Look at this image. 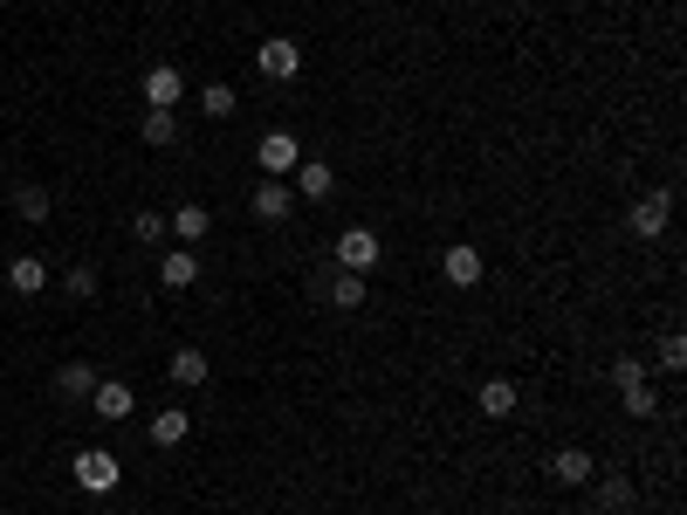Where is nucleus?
Masks as SVG:
<instances>
[{"label": "nucleus", "mask_w": 687, "mask_h": 515, "mask_svg": "<svg viewBox=\"0 0 687 515\" xmlns=\"http://www.w3.org/2000/svg\"><path fill=\"white\" fill-rule=\"evenodd\" d=\"M667 220H674V193H667V186L640 193V199H632V214H626V227H632L640 241H660V234H667Z\"/></svg>", "instance_id": "1"}, {"label": "nucleus", "mask_w": 687, "mask_h": 515, "mask_svg": "<svg viewBox=\"0 0 687 515\" xmlns=\"http://www.w3.org/2000/svg\"><path fill=\"white\" fill-rule=\"evenodd\" d=\"M76 488H83V495H117V454L111 447H83L76 454Z\"/></svg>", "instance_id": "2"}, {"label": "nucleus", "mask_w": 687, "mask_h": 515, "mask_svg": "<svg viewBox=\"0 0 687 515\" xmlns=\"http://www.w3.org/2000/svg\"><path fill=\"white\" fill-rule=\"evenodd\" d=\"M254 69H262L268 83H296V69H302V42H289V35H268L262 48H254Z\"/></svg>", "instance_id": "3"}, {"label": "nucleus", "mask_w": 687, "mask_h": 515, "mask_svg": "<svg viewBox=\"0 0 687 515\" xmlns=\"http://www.w3.org/2000/svg\"><path fill=\"white\" fill-rule=\"evenodd\" d=\"M378 254H386V248H378L371 227H344V234H337V268H351V275H371Z\"/></svg>", "instance_id": "4"}, {"label": "nucleus", "mask_w": 687, "mask_h": 515, "mask_svg": "<svg viewBox=\"0 0 687 515\" xmlns=\"http://www.w3.org/2000/svg\"><path fill=\"white\" fill-rule=\"evenodd\" d=\"M550 481H557V488H592V481H598L592 447H557V454H550Z\"/></svg>", "instance_id": "5"}, {"label": "nucleus", "mask_w": 687, "mask_h": 515, "mask_svg": "<svg viewBox=\"0 0 687 515\" xmlns=\"http://www.w3.org/2000/svg\"><path fill=\"white\" fill-rule=\"evenodd\" d=\"M254 159H262V172H268V179H283V172H296V165H302V145H296V131H262Z\"/></svg>", "instance_id": "6"}, {"label": "nucleus", "mask_w": 687, "mask_h": 515, "mask_svg": "<svg viewBox=\"0 0 687 515\" xmlns=\"http://www.w3.org/2000/svg\"><path fill=\"white\" fill-rule=\"evenodd\" d=\"M180 96H186V76L172 69V62H151L145 69V111H172Z\"/></svg>", "instance_id": "7"}, {"label": "nucleus", "mask_w": 687, "mask_h": 515, "mask_svg": "<svg viewBox=\"0 0 687 515\" xmlns=\"http://www.w3.org/2000/svg\"><path fill=\"white\" fill-rule=\"evenodd\" d=\"M440 275L454 282V289H474V282H481V248H474V241H454V248L440 254Z\"/></svg>", "instance_id": "8"}, {"label": "nucleus", "mask_w": 687, "mask_h": 515, "mask_svg": "<svg viewBox=\"0 0 687 515\" xmlns=\"http://www.w3.org/2000/svg\"><path fill=\"white\" fill-rule=\"evenodd\" d=\"M90 405H96V420H131V405H138V392L124 378H96V392H90Z\"/></svg>", "instance_id": "9"}, {"label": "nucleus", "mask_w": 687, "mask_h": 515, "mask_svg": "<svg viewBox=\"0 0 687 515\" xmlns=\"http://www.w3.org/2000/svg\"><path fill=\"white\" fill-rule=\"evenodd\" d=\"M145 433H151V447H180L186 433H193V412H186V405H159Z\"/></svg>", "instance_id": "10"}, {"label": "nucleus", "mask_w": 687, "mask_h": 515, "mask_svg": "<svg viewBox=\"0 0 687 515\" xmlns=\"http://www.w3.org/2000/svg\"><path fill=\"white\" fill-rule=\"evenodd\" d=\"M296 193L323 206L330 193H337V165H330V159H302V165H296Z\"/></svg>", "instance_id": "11"}, {"label": "nucleus", "mask_w": 687, "mask_h": 515, "mask_svg": "<svg viewBox=\"0 0 687 515\" xmlns=\"http://www.w3.org/2000/svg\"><path fill=\"white\" fill-rule=\"evenodd\" d=\"M289 214H296V193L283 186V179H262V186H254V220L275 227V220H289Z\"/></svg>", "instance_id": "12"}, {"label": "nucleus", "mask_w": 687, "mask_h": 515, "mask_svg": "<svg viewBox=\"0 0 687 515\" xmlns=\"http://www.w3.org/2000/svg\"><path fill=\"white\" fill-rule=\"evenodd\" d=\"M165 378L186 385V392H199V385H207V351H199V344H180V351H172V365H165Z\"/></svg>", "instance_id": "13"}, {"label": "nucleus", "mask_w": 687, "mask_h": 515, "mask_svg": "<svg viewBox=\"0 0 687 515\" xmlns=\"http://www.w3.org/2000/svg\"><path fill=\"white\" fill-rule=\"evenodd\" d=\"M8 289L14 296H42L48 289V262H42V254H14V262H8Z\"/></svg>", "instance_id": "14"}, {"label": "nucleus", "mask_w": 687, "mask_h": 515, "mask_svg": "<svg viewBox=\"0 0 687 515\" xmlns=\"http://www.w3.org/2000/svg\"><path fill=\"white\" fill-rule=\"evenodd\" d=\"M159 282H165V289H193V282H199V254L193 248L159 254Z\"/></svg>", "instance_id": "15"}, {"label": "nucleus", "mask_w": 687, "mask_h": 515, "mask_svg": "<svg viewBox=\"0 0 687 515\" xmlns=\"http://www.w3.org/2000/svg\"><path fill=\"white\" fill-rule=\"evenodd\" d=\"M474 405H481V420H508V412H516V385L508 378H481Z\"/></svg>", "instance_id": "16"}, {"label": "nucleus", "mask_w": 687, "mask_h": 515, "mask_svg": "<svg viewBox=\"0 0 687 515\" xmlns=\"http://www.w3.org/2000/svg\"><path fill=\"white\" fill-rule=\"evenodd\" d=\"M165 227H172V234H180V241L193 248V241H207L214 214H207V206H172V214H165Z\"/></svg>", "instance_id": "17"}, {"label": "nucleus", "mask_w": 687, "mask_h": 515, "mask_svg": "<svg viewBox=\"0 0 687 515\" xmlns=\"http://www.w3.org/2000/svg\"><path fill=\"white\" fill-rule=\"evenodd\" d=\"M14 214L28 227H48V214H56V199H48V186H14Z\"/></svg>", "instance_id": "18"}, {"label": "nucleus", "mask_w": 687, "mask_h": 515, "mask_svg": "<svg viewBox=\"0 0 687 515\" xmlns=\"http://www.w3.org/2000/svg\"><path fill=\"white\" fill-rule=\"evenodd\" d=\"M56 392H62V399H90V392H96V365H83V357H76V365H62V371H56Z\"/></svg>", "instance_id": "19"}, {"label": "nucleus", "mask_w": 687, "mask_h": 515, "mask_svg": "<svg viewBox=\"0 0 687 515\" xmlns=\"http://www.w3.org/2000/svg\"><path fill=\"white\" fill-rule=\"evenodd\" d=\"M138 131H145V145H151V151H165V145H180V117H172V111H145Z\"/></svg>", "instance_id": "20"}, {"label": "nucleus", "mask_w": 687, "mask_h": 515, "mask_svg": "<svg viewBox=\"0 0 687 515\" xmlns=\"http://www.w3.org/2000/svg\"><path fill=\"white\" fill-rule=\"evenodd\" d=\"M330 309H365V275H351V268L330 275Z\"/></svg>", "instance_id": "21"}, {"label": "nucleus", "mask_w": 687, "mask_h": 515, "mask_svg": "<svg viewBox=\"0 0 687 515\" xmlns=\"http://www.w3.org/2000/svg\"><path fill=\"white\" fill-rule=\"evenodd\" d=\"M619 399H626V412H632V420H653V412H660L653 378H640V385H619Z\"/></svg>", "instance_id": "22"}, {"label": "nucleus", "mask_w": 687, "mask_h": 515, "mask_svg": "<svg viewBox=\"0 0 687 515\" xmlns=\"http://www.w3.org/2000/svg\"><path fill=\"white\" fill-rule=\"evenodd\" d=\"M62 289H69V296H76V302H90V296H96V289H104V275H96V268H90V262H76V268H69V275H62Z\"/></svg>", "instance_id": "23"}, {"label": "nucleus", "mask_w": 687, "mask_h": 515, "mask_svg": "<svg viewBox=\"0 0 687 515\" xmlns=\"http://www.w3.org/2000/svg\"><path fill=\"white\" fill-rule=\"evenodd\" d=\"M199 103H207V117H234L241 111V96L227 90V83H207V90H199Z\"/></svg>", "instance_id": "24"}, {"label": "nucleus", "mask_w": 687, "mask_h": 515, "mask_svg": "<svg viewBox=\"0 0 687 515\" xmlns=\"http://www.w3.org/2000/svg\"><path fill=\"white\" fill-rule=\"evenodd\" d=\"M131 234H138V241H165L172 227H165V214H159V206H145V214L131 220Z\"/></svg>", "instance_id": "25"}, {"label": "nucleus", "mask_w": 687, "mask_h": 515, "mask_svg": "<svg viewBox=\"0 0 687 515\" xmlns=\"http://www.w3.org/2000/svg\"><path fill=\"white\" fill-rule=\"evenodd\" d=\"M680 365H687V337L667 330V337H660V371H680Z\"/></svg>", "instance_id": "26"}, {"label": "nucleus", "mask_w": 687, "mask_h": 515, "mask_svg": "<svg viewBox=\"0 0 687 515\" xmlns=\"http://www.w3.org/2000/svg\"><path fill=\"white\" fill-rule=\"evenodd\" d=\"M632 508V481H605V515H626Z\"/></svg>", "instance_id": "27"}, {"label": "nucleus", "mask_w": 687, "mask_h": 515, "mask_svg": "<svg viewBox=\"0 0 687 515\" xmlns=\"http://www.w3.org/2000/svg\"><path fill=\"white\" fill-rule=\"evenodd\" d=\"M640 378H646L640 357H612V385H640Z\"/></svg>", "instance_id": "28"}]
</instances>
